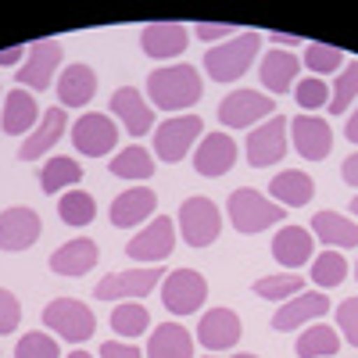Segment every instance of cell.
I'll use <instances>...</instances> for the list:
<instances>
[{
    "label": "cell",
    "instance_id": "cell-1",
    "mask_svg": "<svg viewBox=\"0 0 358 358\" xmlns=\"http://www.w3.org/2000/svg\"><path fill=\"white\" fill-rule=\"evenodd\" d=\"M147 94H151V104L155 108H165V111H179V108H190L201 101V79H197V69L194 65H169V69H158L147 79Z\"/></svg>",
    "mask_w": 358,
    "mask_h": 358
},
{
    "label": "cell",
    "instance_id": "cell-2",
    "mask_svg": "<svg viewBox=\"0 0 358 358\" xmlns=\"http://www.w3.org/2000/svg\"><path fill=\"white\" fill-rule=\"evenodd\" d=\"M258 43L262 36L258 33H241V36H233L219 47H208L204 50V69L208 76H212L215 83H233V79H241L251 62H255V54H258Z\"/></svg>",
    "mask_w": 358,
    "mask_h": 358
},
{
    "label": "cell",
    "instance_id": "cell-3",
    "mask_svg": "<svg viewBox=\"0 0 358 358\" xmlns=\"http://www.w3.org/2000/svg\"><path fill=\"white\" fill-rule=\"evenodd\" d=\"M226 208H229V222L241 229V233H262V229H268L273 222H283V215H287L283 204H273L265 194H258L251 187L233 190Z\"/></svg>",
    "mask_w": 358,
    "mask_h": 358
},
{
    "label": "cell",
    "instance_id": "cell-4",
    "mask_svg": "<svg viewBox=\"0 0 358 358\" xmlns=\"http://www.w3.org/2000/svg\"><path fill=\"white\" fill-rule=\"evenodd\" d=\"M43 326L54 330L57 337L72 341V344H83V341H90L97 334V315L83 301H76V297H54V301L43 308Z\"/></svg>",
    "mask_w": 358,
    "mask_h": 358
},
{
    "label": "cell",
    "instance_id": "cell-5",
    "mask_svg": "<svg viewBox=\"0 0 358 358\" xmlns=\"http://www.w3.org/2000/svg\"><path fill=\"white\" fill-rule=\"evenodd\" d=\"M222 229V215L215 201L208 197H187L183 208H179V233H183V241L190 248H208L215 244V236Z\"/></svg>",
    "mask_w": 358,
    "mask_h": 358
},
{
    "label": "cell",
    "instance_id": "cell-6",
    "mask_svg": "<svg viewBox=\"0 0 358 358\" xmlns=\"http://www.w3.org/2000/svg\"><path fill=\"white\" fill-rule=\"evenodd\" d=\"M208 297V283L197 268H176L162 283V301L172 315H194Z\"/></svg>",
    "mask_w": 358,
    "mask_h": 358
},
{
    "label": "cell",
    "instance_id": "cell-7",
    "mask_svg": "<svg viewBox=\"0 0 358 358\" xmlns=\"http://www.w3.org/2000/svg\"><path fill=\"white\" fill-rule=\"evenodd\" d=\"M201 133H204V122L197 115H176V118H169V122L158 126V133H155V155L162 162L187 158V151L194 147V140Z\"/></svg>",
    "mask_w": 358,
    "mask_h": 358
},
{
    "label": "cell",
    "instance_id": "cell-8",
    "mask_svg": "<svg viewBox=\"0 0 358 358\" xmlns=\"http://www.w3.org/2000/svg\"><path fill=\"white\" fill-rule=\"evenodd\" d=\"M176 248V226L169 215H158L147 229H140L133 241L126 244V255L133 262H147V265H162Z\"/></svg>",
    "mask_w": 358,
    "mask_h": 358
},
{
    "label": "cell",
    "instance_id": "cell-9",
    "mask_svg": "<svg viewBox=\"0 0 358 358\" xmlns=\"http://www.w3.org/2000/svg\"><path fill=\"white\" fill-rule=\"evenodd\" d=\"M273 101L258 90H236V94L222 97L219 104V122L222 126H233V129H244V126H255L262 118H273Z\"/></svg>",
    "mask_w": 358,
    "mask_h": 358
},
{
    "label": "cell",
    "instance_id": "cell-10",
    "mask_svg": "<svg viewBox=\"0 0 358 358\" xmlns=\"http://www.w3.org/2000/svg\"><path fill=\"white\" fill-rule=\"evenodd\" d=\"M165 280L162 265H147V268H133V273H111L108 280L97 283V301H118L122 305V297H143L151 294L155 283Z\"/></svg>",
    "mask_w": 358,
    "mask_h": 358
},
{
    "label": "cell",
    "instance_id": "cell-11",
    "mask_svg": "<svg viewBox=\"0 0 358 358\" xmlns=\"http://www.w3.org/2000/svg\"><path fill=\"white\" fill-rule=\"evenodd\" d=\"M43 233V219L33 212V208H8L0 212V251H25L40 241Z\"/></svg>",
    "mask_w": 358,
    "mask_h": 358
},
{
    "label": "cell",
    "instance_id": "cell-12",
    "mask_svg": "<svg viewBox=\"0 0 358 358\" xmlns=\"http://www.w3.org/2000/svg\"><path fill=\"white\" fill-rule=\"evenodd\" d=\"M287 126L290 122L283 115H273V118H265V126L251 129V136H248V162L255 169L276 165L287 155Z\"/></svg>",
    "mask_w": 358,
    "mask_h": 358
},
{
    "label": "cell",
    "instance_id": "cell-13",
    "mask_svg": "<svg viewBox=\"0 0 358 358\" xmlns=\"http://www.w3.org/2000/svg\"><path fill=\"white\" fill-rule=\"evenodd\" d=\"M72 143H76V151H83L90 158H101L118 143V126L111 122V115H101V111L83 115L72 126Z\"/></svg>",
    "mask_w": 358,
    "mask_h": 358
},
{
    "label": "cell",
    "instance_id": "cell-14",
    "mask_svg": "<svg viewBox=\"0 0 358 358\" xmlns=\"http://www.w3.org/2000/svg\"><path fill=\"white\" fill-rule=\"evenodd\" d=\"M62 65V47H57V40H36V43H29V54H25V65L18 69V83L29 90L33 86L36 94L40 90L50 86L54 79V69Z\"/></svg>",
    "mask_w": 358,
    "mask_h": 358
},
{
    "label": "cell",
    "instance_id": "cell-15",
    "mask_svg": "<svg viewBox=\"0 0 358 358\" xmlns=\"http://www.w3.org/2000/svg\"><path fill=\"white\" fill-rule=\"evenodd\" d=\"M326 312H330V297H326L322 290H301L297 297H290V301H283L276 308L273 330L290 334V330H297V326H305V322H312V319H319Z\"/></svg>",
    "mask_w": 358,
    "mask_h": 358
},
{
    "label": "cell",
    "instance_id": "cell-16",
    "mask_svg": "<svg viewBox=\"0 0 358 358\" xmlns=\"http://www.w3.org/2000/svg\"><path fill=\"white\" fill-rule=\"evenodd\" d=\"M290 133H294V147L305 162H322L326 155L334 151V133L330 126L322 122L319 115H297L290 122Z\"/></svg>",
    "mask_w": 358,
    "mask_h": 358
},
{
    "label": "cell",
    "instance_id": "cell-17",
    "mask_svg": "<svg viewBox=\"0 0 358 358\" xmlns=\"http://www.w3.org/2000/svg\"><path fill=\"white\" fill-rule=\"evenodd\" d=\"M236 162V143L233 136L226 133H208L201 136V147H197V155H194V169L197 176H208V179H219L233 169Z\"/></svg>",
    "mask_w": 358,
    "mask_h": 358
},
{
    "label": "cell",
    "instance_id": "cell-18",
    "mask_svg": "<svg viewBox=\"0 0 358 358\" xmlns=\"http://www.w3.org/2000/svg\"><path fill=\"white\" fill-rule=\"evenodd\" d=\"M197 341L208 351H226L241 341V319L233 308H212L208 315H201L197 322Z\"/></svg>",
    "mask_w": 358,
    "mask_h": 358
},
{
    "label": "cell",
    "instance_id": "cell-19",
    "mask_svg": "<svg viewBox=\"0 0 358 358\" xmlns=\"http://www.w3.org/2000/svg\"><path fill=\"white\" fill-rule=\"evenodd\" d=\"M111 111L122 118V126L129 129V136H143V133H151V126H155V108H147V101H143V94L136 86L115 90L111 94Z\"/></svg>",
    "mask_w": 358,
    "mask_h": 358
},
{
    "label": "cell",
    "instance_id": "cell-20",
    "mask_svg": "<svg viewBox=\"0 0 358 358\" xmlns=\"http://www.w3.org/2000/svg\"><path fill=\"white\" fill-rule=\"evenodd\" d=\"M158 208V194L147 190V187H133L126 194H118L111 201V226L118 229H129V226H140L151 219V212Z\"/></svg>",
    "mask_w": 358,
    "mask_h": 358
},
{
    "label": "cell",
    "instance_id": "cell-21",
    "mask_svg": "<svg viewBox=\"0 0 358 358\" xmlns=\"http://www.w3.org/2000/svg\"><path fill=\"white\" fill-rule=\"evenodd\" d=\"M187 40H190V33L183 29V22H151L140 33L147 57H176L187 50Z\"/></svg>",
    "mask_w": 358,
    "mask_h": 358
},
{
    "label": "cell",
    "instance_id": "cell-22",
    "mask_svg": "<svg viewBox=\"0 0 358 358\" xmlns=\"http://www.w3.org/2000/svg\"><path fill=\"white\" fill-rule=\"evenodd\" d=\"M101 251L94 241H86V236H76V241L62 244L54 255H50V268L57 276H86L90 268L97 265Z\"/></svg>",
    "mask_w": 358,
    "mask_h": 358
},
{
    "label": "cell",
    "instance_id": "cell-23",
    "mask_svg": "<svg viewBox=\"0 0 358 358\" xmlns=\"http://www.w3.org/2000/svg\"><path fill=\"white\" fill-rule=\"evenodd\" d=\"M97 94V72L90 65H69L57 79V101L65 108H86Z\"/></svg>",
    "mask_w": 358,
    "mask_h": 358
},
{
    "label": "cell",
    "instance_id": "cell-24",
    "mask_svg": "<svg viewBox=\"0 0 358 358\" xmlns=\"http://www.w3.org/2000/svg\"><path fill=\"white\" fill-rule=\"evenodd\" d=\"M65 122H69V118H65L62 108H47L43 118H40V129L33 136H25V143L18 147V158L22 162H36L40 155H47L50 147L65 136Z\"/></svg>",
    "mask_w": 358,
    "mask_h": 358
},
{
    "label": "cell",
    "instance_id": "cell-25",
    "mask_svg": "<svg viewBox=\"0 0 358 358\" xmlns=\"http://www.w3.org/2000/svg\"><path fill=\"white\" fill-rule=\"evenodd\" d=\"M36 115H40L36 97L29 94L25 86H18V90H11L8 101H4V111H0V126H4V133H11V136H22V133L33 129Z\"/></svg>",
    "mask_w": 358,
    "mask_h": 358
},
{
    "label": "cell",
    "instance_id": "cell-26",
    "mask_svg": "<svg viewBox=\"0 0 358 358\" xmlns=\"http://www.w3.org/2000/svg\"><path fill=\"white\" fill-rule=\"evenodd\" d=\"M273 258L287 268H301L312 258V233L301 226H283L273 236Z\"/></svg>",
    "mask_w": 358,
    "mask_h": 358
},
{
    "label": "cell",
    "instance_id": "cell-27",
    "mask_svg": "<svg viewBox=\"0 0 358 358\" xmlns=\"http://www.w3.org/2000/svg\"><path fill=\"white\" fill-rule=\"evenodd\" d=\"M268 194H273L283 208H305L315 194V183L312 176L301 172V169H287L280 176H273V183H268Z\"/></svg>",
    "mask_w": 358,
    "mask_h": 358
},
{
    "label": "cell",
    "instance_id": "cell-28",
    "mask_svg": "<svg viewBox=\"0 0 358 358\" xmlns=\"http://www.w3.org/2000/svg\"><path fill=\"white\" fill-rule=\"evenodd\" d=\"M147 358H194V337L179 322H162L147 344Z\"/></svg>",
    "mask_w": 358,
    "mask_h": 358
},
{
    "label": "cell",
    "instance_id": "cell-29",
    "mask_svg": "<svg viewBox=\"0 0 358 358\" xmlns=\"http://www.w3.org/2000/svg\"><path fill=\"white\" fill-rule=\"evenodd\" d=\"M312 233L330 248H358V222L344 219L341 212H319L312 219Z\"/></svg>",
    "mask_w": 358,
    "mask_h": 358
},
{
    "label": "cell",
    "instance_id": "cell-30",
    "mask_svg": "<svg viewBox=\"0 0 358 358\" xmlns=\"http://www.w3.org/2000/svg\"><path fill=\"white\" fill-rule=\"evenodd\" d=\"M297 69H301V62H297L290 50H268L265 62H262V83L273 90V94H287V90H294Z\"/></svg>",
    "mask_w": 358,
    "mask_h": 358
},
{
    "label": "cell",
    "instance_id": "cell-31",
    "mask_svg": "<svg viewBox=\"0 0 358 358\" xmlns=\"http://www.w3.org/2000/svg\"><path fill=\"white\" fill-rule=\"evenodd\" d=\"M341 351V337L330 326H308V330L297 337V355L301 358H330Z\"/></svg>",
    "mask_w": 358,
    "mask_h": 358
},
{
    "label": "cell",
    "instance_id": "cell-32",
    "mask_svg": "<svg viewBox=\"0 0 358 358\" xmlns=\"http://www.w3.org/2000/svg\"><path fill=\"white\" fill-rule=\"evenodd\" d=\"M111 172L118 179H151L155 176V162H151V155H147L140 143H133V147H126V151H118L111 158Z\"/></svg>",
    "mask_w": 358,
    "mask_h": 358
},
{
    "label": "cell",
    "instance_id": "cell-33",
    "mask_svg": "<svg viewBox=\"0 0 358 358\" xmlns=\"http://www.w3.org/2000/svg\"><path fill=\"white\" fill-rule=\"evenodd\" d=\"M79 179H83V169L72 158H50L40 172V187H43V194H57L65 187H76Z\"/></svg>",
    "mask_w": 358,
    "mask_h": 358
},
{
    "label": "cell",
    "instance_id": "cell-34",
    "mask_svg": "<svg viewBox=\"0 0 358 358\" xmlns=\"http://www.w3.org/2000/svg\"><path fill=\"white\" fill-rule=\"evenodd\" d=\"M344 276H348V258L341 255V251H322L315 262H312V283L326 294L330 287H337V283H344Z\"/></svg>",
    "mask_w": 358,
    "mask_h": 358
},
{
    "label": "cell",
    "instance_id": "cell-35",
    "mask_svg": "<svg viewBox=\"0 0 358 358\" xmlns=\"http://www.w3.org/2000/svg\"><path fill=\"white\" fill-rule=\"evenodd\" d=\"M57 215H62V222H69V226H86V222H94V215H97V201L90 194H83V190L62 194V201H57Z\"/></svg>",
    "mask_w": 358,
    "mask_h": 358
},
{
    "label": "cell",
    "instance_id": "cell-36",
    "mask_svg": "<svg viewBox=\"0 0 358 358\" xmlns=\"http://www.w3.org/2000/svg\"><path fill=\"white\" fill-rule=\"evenodd\" d=\"M258 297H265V301H290V297H297L305 290V280H297L294 273H283V276H262L255 280L251 287Z\"/></svg>",
    "mask_w": 358,
    "mask_h": 358
},
{
    "label": "cell",
    "instance_id": "cell-37",
    "mask_svg": "<svg viewBox=\"0 0 358 358\" xmlns=\"http://www.w3.org/2000/svg\"><path fill=\"white\" fill-rule=\"evenodd\" d=\"M147 322H151V315H147L143 305H118V308H111V330L118 337H140L147 330Z\"/></svg>",
    "mask_w": 358,
    "mask_h": 358
},
{
    "label": "cell",
    "instance_id": "cell-38",
    "mask_svg": "<svg viewBox=\"0 0 358 358\" xmlns=\"http://www.w3.org/2000/svg\"><path fill=\"white\" fill-rule=\"evenodd\" d=\"M358 97V62H351L348 69H341V76H337V86H334V94H330V108L334 115H344L348 108H351V101Z\"/></svg>",
    "mask_w": 358,
    "mask_h": 358
},
{
    "label": "cell",
    "instance_id": "cell-39",
    "mask_svg": "<svg viewBox=\"0 0 358 358\" xmlns=\"http://www.w3.org/2000/svg\"><path fill=\"white\" fill-rule=\"evenodd\" d=\"M305 65L315 72V76H330L344 65V50L341 47H330V43H308L305 50Z\"/></svg>",
    "mask_w": 358,
    "mask_h": 358
},
{
    "label": "cell",
    "instance_id": "cell-40",
    "mask_svg": "<svg viewBox=\"0 0 358 358\" xmlns=\"http://www.w3.org/2000/svg\"><path fill=\"white\" fill-rule=\"evenodd\" d=\"M15 358H62V348H57V341L54 337H47V334H25L22 341H18V348H15Z\"/></svg>",
    "mask_w": 358,
    "mask_h": 358
},
{
    "label": "cell",
    "instance_id": "cell-41",
    "mask_svg": "<svg viewBox=\"0 0 358 358\" xmlns=\"http://www.w3.org/2000/svg\"><path fill=\"white\" fill-rule=\"evenodd\" d=\"M294 97H297V104L301 108H326L330 104V90H326V83L322 79H301L294 86Z\"/></svg>",
    "mask_w": 358,
    "mask_h": 358
},
{
    "label": "cell",
    "instance_id": "cell-42",
    "mask_svg": "<svg viewBox=\"0 0 358 358\" xmlns=\"http://www.w3.org/2000/svg\"><path fill=\"white\" fill-rule=\"evenodd\" d=\"M18 319H22V305L11 290L0 287V334H11L18 330Z\"/></svg>",
    "mask_w": 358,
    "mask_h": 358
},
{
    "label": "cell",
    "instance_id": "cell-43",
    "mask_svg": "<svg viewBox=\"0 0 358 358\" xmlns=\"http://www.w3.org/2000/svg\"><path fill=\"white\" fill-rule=\"evenodd\" d=\"M337 326L351 341V348H358V297H348V301L337 308Z\"/></svg>",
    "mask_w": 358,
    "mask_h": 358
},
{
    "label": "cell",
    "instance_id": "cell-44",
    "mask_svg": "<svg viewBox=\"0 0 358 358\" xmlns=\"http://www.w3.org/2000/svg\"><path fill=\"white\" fill-rule=\"evenodd\" d=\"M197 36L204 43H212V40H233L236 29L233 25H215V22H197Z\"/></svg>",
    "mask_w": 358,
    "mask_h": 358
},
{
    "label": "cell",
    "instance_id": "cell-45",
    "mask_svg": "<svg viewBox=\"0 0 358 358\" xmlns=\"http://www.w3.org/2000/svg\"><path fill=\"white\" fill-rule=\"evenodd\" d=\"M101 358H143V355H140V348H133V344L104 341V344H101Z\"/></svg>",
    "mask_w": 358,
    "mask_h": 358
},
{
    "label": "cell",
    "instance_id": "cell-46",
    "mask_svg": "<svg viewBox=\"0 0 358 358\" xmlns=\"http://www.w3.org/2000/svg\"><path fill=\"white\" fill-rule=\"evenodd\" d=\"M341 176H344V183H348V187H358V155H348V158H344Z\"/></svg>",
    "mask_w": 358,
    "mask_h": 358
},
{
    "label": "cell",
    "instance_id": "cell-47",
    "mask_svg": "<svg viewBox=\"0 0 358 358\" xmlns=\"http://www.w3.org/2000/svg\"><path fill=\"white\" fill-rule=\"evenodd\" d=\"M25 54H29V47H8V50H0V65H18Z\"/></svg>",
    "mask_w": 358,
    "mask_h": 358
},
{
    "label": "cell",
    "instance_id": "cell-48",
    "mask_svg": "<svg viewBox=\"0 0 358 358\" xmlns=\"http://www.w3.org/2000/svg\"><path fill=\"white\" fill-rule=\"evenodd\" d=\"M348 140L351 143H358V108L351 111V118H348Z\"/></svg>",
    "mask_w": 358,
    "mask_h": 358
},
{
    "label": "cell",
    "instance_id": "cell-49",
    "mask_svg": "<svg viewBox=\"0 0 358 358\" xmlns=\"http://www.w3.org/2000/svg\"><path fill=\"white\" fill-rule=\"evenodd\" d=\"M273 43H280V47H297L301 40H297V36H283V33H273Z\"/></svg>",
    "mask_w": 358,
    "mask_h": 358
},
{
    "label": "cell",
    "instance_id": "cell-50",
    "mask_svg": "<svg viewBox=\"0 0 358 358\" xmlns=\"http://www.w3.org/2000/svg\"><path fill=\"white\" fill-rule=\"evenodd\" d=\"M69 358H94V355H86V351H72Z\"/></svg>",
    "mask_w": 358,
    "mask_h": 358
},
{
    "label": "cell",
    "instance_id": "cell-51",
    "mask_svg": "<svg viewBox=\"0 0 358 358\" xmlns=\"http://www.w3.org/2000/svg\"><path fill=\"white\" fill-rule=\"evenodd\" d=\"M351 212H355V215H358V197H355V201H351Z\"/></svg>",
    "mask_w": 358,
    "mask_h": 358
},
{
    "label": "cell",
    "instance_id": "cell-52",
    "mask_svg": "<svg viewBox=\"0 0 358 358\" xmlns=\"http://www.w3.org/2000/svg\"><path fill=\"white\" fill-rule=\"evenodd\" d=\"M233 358H255V355H233Z\"/></svg>",
    "mask_w": 358,
    "mask_h": 358
},
{
    "label": "cell",
    "instance_id": "cell-53",
    "mask_svg": "<svg viewBox=\"0 0 358 358\" xmlns=\"http://www.w3.org/2000/svg\"><path fill=\"white\" fill-rule=\"evenodd\" d=\"M355 276H358V265H355Z\"/></svg>",
    "mask_w": 358,
    "mask_h": 358
}]
</instances>
